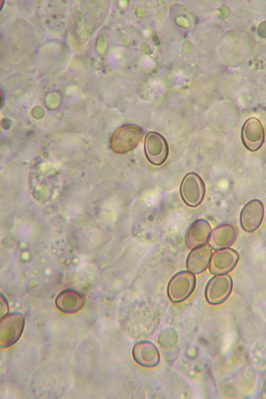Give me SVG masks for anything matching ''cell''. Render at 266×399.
<instances>
[{
    "label": "cell",
    "instance_id": "cell-3",
    "mask_svg": "<svg viewBox=\"0 0 266 399\" xmlns=\"http://www.w3.org/2000/svg\"><path fill=\"white\" fill-rule=\"evenodd\" d=\"M181 193L184 203L191 208L199 206L205 195V184L198 174L191 172L183 179Z\"/></svg>",
    "mask_w": 266,
    "mask_h": 399
},
{
    "label": "cell",
    "instance_id": "cell-5",
    "mask_svg": "<svg viewBox=\"0 0 266 399\" xmlns=\"http://www.w3.org/2000/svg\"><path fill=\"white\" fill-rule=\"evenodd\" d=\"M145 148L147 159L155 165H163L169 157L168 142L159 133L152 131L147 134Z\"/></svg>",
    "mask_w": 266,
    "mask_h": 399
},
{
    "label": "cell",
    "instance_id": "cell-11",
    "mask_svg": "<svg viewBox=\"0 0 266 399\" xmlns=\"http://www.w3.org/2000/svg\"><path fill=\"white\" fill-rule=\"evenodd\" d=\"M85 302L86 299L81 293L73 290H65L58 294L56 305L65 314H75L84 307Z\"/></svg>",
    "mask_w": 266,
    "mask_h": 399
},
{
    "label": "cell",
    "instance_id": "cell-14",
    "mask_svg": "<svg viewBox=\"0 0 266 399\" xmlns=\"http://www.w3.org/2000/svg\"><path fill=\"white\" fill-rule=\"evenodd\" d=\"M210 234V224L203 220H197L191 225L188 232L186 244L190 249L203 246L209 240Z\"/></svg>",
    "mask_w": 266,
    "mask_h": 399
},
{
    "label": "cell",
    "instance_id": "cell-12",
    "mask_svg": "<svg viewBox=\"0 0 266 399\" xmlns=\"http://www.w3.org/2000/svg\"><path fill=\"white\" fill-rule=\"evenodd\" d=\"M212 254V249L207 245L194 249L188 258L187 268L188 270L195 274L205 270L210 263Z\"/></svg>",
    "mask_w": 266,
    "mask_h": 399
},
{
    "label": "cell",
    "instance_id": "cell-15",
    "mask_svg": "<svg viewBox=\"0 0 266 399\" xmlns=\"http://www.w3.org/2000/svg\"><path fill=\"white\" fill-rule=\"evenodd\" d=\"M6 311L7 314L9 311V305L6 298L1 294V318L5 317V310Z\"/></svg>",
    "mask_w": 266,
    "mask_h": 399
},
{
    "label": "cell",
    "instance_id": "cell-7",
    "mask_svg": "<svg viewBox=\"0 0 266 399\" xmlns=\"http://www.w3.org/2000/svg\"><path fill=\"white\" fill-rule=\"evenodd\" d=\"M241 139L244 146L250 151H256L262 147L265 132L258 119L252 117L246 121L241 130Z\"/></svg>",
    "mask_w": 266,
    "mask_h": 399
},
{
    "label": "cell",
    "instance_id": "cell-10",
    "mask_svg": "<svg viewBox=\"0 0 266 399\" xmlns=\"http://www.w3.org/2000/svg\"><path fill=\"white\" fill-rule=\"evenodd\" d=\"M132 355L138 364L145 367H156L160 361L159 350L150 341H141L135 344Z\"/></svg>",
    "mask_w": 266,
    "mask_h": 399
},
{
    "label": "cell",
    "instance_id": "cell-1",
    "mask_svg": "<svg viewBox=\"0 0 266 399\" xmlns=\"http://www.w3.org/2000/svg\"><path fill=\"white\" fill-rule=\"evenodd\" d=\"M144 136L143 130L135 125H125L112 134L110 147L113 152L122 155L134 150Z\"/></svg>",
    "mask_w": 266,
    "mask_h": 399
},
{
    "label": "cell",
    "instance_id": "cell-2",
    "mask_svg": "<svg viewBox=\"0 0 266 399\" xmlns=\"http://www.w3.org/2000/svg\"><path fill=\"white\" fill-rule=\"evenodd\" d=\"M25 326V316L20 313L7 315L0 321V347L8 348L20 339Z\"/></svg>",
    "mask_w": 266,
    "mask_h": 399
},
{
    "label": "cell",
    "instance_id": "cell-4",
    "mask_svg": "<svg viewBox=\"0 0 266 399\" xmlns=\"http://www.w3.org/2000/svg\"><path fill=\"white\" fill-rule=\"evenodd\" d=\"M196 280L193 274L183 271L175 275L169 282L168 295L173 302H181L188 299L195 287Z\"/></svg>",
    "mask_w": 266,
    "mask_h": 399
},
{
    "label": "cell",
    "instance_id": "cell-13",
    "mask_svg": "<svg viewBox=\"0 0 266 399\" xmlns=\"http://www.w3.org/2000/svg\"><path fill=\"white\" fill-rule=\"evenodd\" d=\"M236 230L230 225H221L211 233L209 244L214 249H224L231 246L236 238Z\"/></svg>",
    "mask_w": 266,
    "mask_h": 399
},
{
    "label": "cell",
    "instance_id": "cell-6",
    "mask_svg": "<svg viewBox=\"0 0 266 399\" xmlns=\"http://www.w3.org/2000/svg\"><path fill=\"white\" fill-rule=\"evenodd\" d=\"M232 285L231 278L227 275L214 277L209 281L206 287L207 301L211 304H219L224 302L231 292Z\"/></svg>",
    "mask_w": 266,
    "mask_h": 399
},
{
    "label": "cell",
    "instance_id": "cell-9",
    "mask_svg": "<svg viewBox=\"0 0 266 399\" xmlns=\"http://www.w3.org/2000/svg\"><path fill=\"white\" fill-rule=\"evenodd\" d=\"M238 261V255L234 250L226 249L217 251L211 258L210 271L214 275L226 274L235 268Z\"/></svg>",
    "mask_w": 266,
    "mask_h": 399
},
{
    "label": "cell",
    "instance_id": "cell-8",
    "mask_svg": "<svg viewBox=\"0 0 266 399\" xmlns=\"http://www.w3.org/2000/svg\"><path fill=\"white\" fill-rule=\"evenodd\" d=\"M264 218V207L258 199H253L243 208L240 222L246 232H253L261 225Z\"/></svg>",
    "mask_w": 266,
    "mask_h": 399
}]
</instances>
